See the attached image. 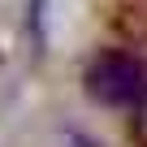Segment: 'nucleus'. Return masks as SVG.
Masks as SVG:
<instances>
[{
  "mask_svg": "<svg viewBox=\"0 0 147 147\" xmlns=\"http://www.w3.org/2000/svg\"><path fill=\"white\" fill-rule=\"evenodd\" d=\"M87 87L104 104H143L147 100V65L130 52H104L87 69Z\"/></svg>",
  "mask_w": 147,
  "mask_h": 147,
  "instance_id": "f257e3e1",
  "label": "nucleus"
},
{
  "mask_svg": "<svg viewBox=\"0 0 147 147\" xmlns=\"http://www.w3.org/2000/svg\"><path fill=\"white\" fill-rule=\"evenodd\" d=\"M130 134H134V143L138 147H147V100L134 108V121H130Z\"/></svg>",
  "mask_w": 147,
  "mask_h": 147,
  "instance_id": "f03ea898",
  "label": "nucleus"
}]
</instances>
